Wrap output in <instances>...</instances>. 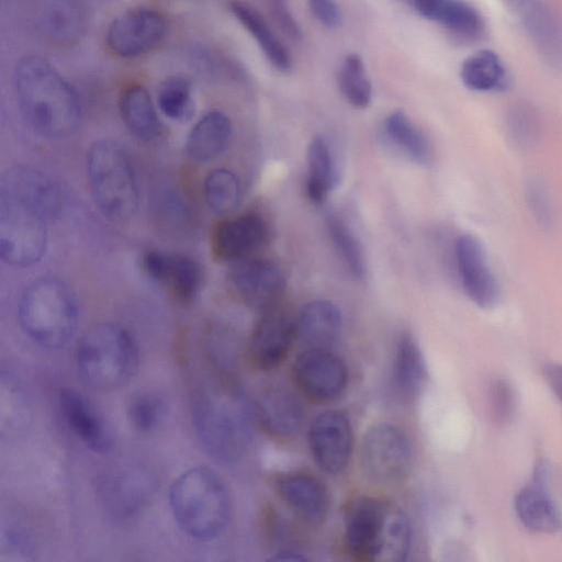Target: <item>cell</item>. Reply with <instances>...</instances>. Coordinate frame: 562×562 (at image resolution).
<instances>
[{"label":"cell","mask_w":562,"mask_h":562,"mask_svg":"<svg viewBox=\"0 0 562 562\" xmlns=\"http://www.w3.org/2000/svg\"><path fill=\"white\" fill-rule=\"evenodd\" d=\"M14 90L29 124L41 135H70L80 121V102L72 86L44 57H22L14 69Z\"/></svg>","instance_id":"1"},{"label":"cell","mask_w":562,"mask_h":562,"mask_svg":"<svg viewBox=\"0 0 562 562\" xmlns=\"http://www.w3.org/2000/svg\"><path fill=\"white\" fill-rule=\"evenodd\" d=\"M411 539L406 515L387 501L357 497L345 512L346 544L360 561H404L409 552Z\"/></svg>","instance_id":"2"},{"label":"cell","mask_w":562,"mask_h":562,"mask_svg":"<svg viewBox=\"0 0 562 562\" xmlns=\"http://www.w3.org/2000/svg\"><path fill=\"white\" fill-rule=\"evenodd\" d=\"M192 416L206 451L217 460L235 461L246 452L251 426L241 394L227 383H206L194 394Z\"/></svg>","instance_id":"3"},{"label":"cell","mask_w":562,"mask_h":562,"mask_svg":"<svg viewBox=\"0 0 562 562\" xmlns=\"http://www.w3.org/2000/svg\"><path fill=\"white\" fill-rule=\"evenodd\" d=\"M169 501L179 527L199 540L221 535L231 518L228 490L217 473L205 467L182 473L170 488Z\"/></svg>","instance_id":"4"},{"label":"cell","mask_w":562,"mask_h":562,"mask_svg":"<svg viewBox=\"0 0 562 562\" xmlns=\"http://www.w3.org/2000/svg\"><path fill=\"white\" fill-rule=\"evenodd\" d=\"M76 364L80 379L91 389L115 390L126 384L137 369V345L124 327L99 323L80 337Z\"/></svg>","instance_id":"5"},{"label":"cell","mask_w":562,"mask_h":562,"mask_svg":"<svg viewBox=\"0 0 562 562\" xmlns=\"http://www.w3.org/2000/svg\"><path fill=\"white\" fill-rule=\"evenodd\" d=\"M18 318L25 335L35 344L47 349L61 348L77 328L76 296L56 278L37 279L23 291Z\"/></svg>","instance_id":"6"},{"label":"cell","mask_w":562,"mask_h":562,"mask_svg":"<svg viewBox=\"0 0 562 562\" xmlns=\"http://www.w3.org/2000/svg\"><path fill=\"white\" fill-rule=\"evenodd\" d=\"M87 175L93 200L109 218L131 217L138 205V188L127 153L115 142L98 140L87 153Z\"/></svg>","instance_id":"7"},{"label":"cell","mask_w":562,"mask_h":562,"mask_svg":"<svg viewBox=\"0 0 562 562\" xmlns=\"http://www.w3.org/2000/svg\"><path fill=\"white\" fill-rule=\"evenodd\" d=\"M52 216L41 206L0 193V255L18 267L37 262L47 244V221Z\"/></svg>","instance_id":"8"},{"label":"cell","mask_w":562,"mask_h":562,"mask_svg":"<svg viewBox=\"0 0 562 562\" xmlns=\"http://www.w3.org/2000/svg\"><path fill=\"white\" fill-rule=\"evenodd\" d=\"M413 461L411 442L397 426L380 423L371 426L362 439L361 463L364 473L380 484L404 480Z\"/></svg>","instance_id":"9"},{"label":"cell","mask_w":562,"mask_h":562,"mask_svg":"<svg viewBox=\"0 0 562 562\" xmlns=\"http://www.w3.org/2000/svg\"><path fill=\"white\" fill-rule=\"evenodd\" d=\"M168 22L165 15L150 8L127 10L110 23L105 43L111 53L121 58L143 56L165 40Z\"/></svg>","instance_id":"10"},{"label":"cell","mask_w":562,"mask_h":562,"mask_svg":"<svg viewBox=\"0 0 562 562\" xmlns=\"http://www.w3.org/2000/svg\"><path fill=\"white\" fill-rule=\"evenodd\" d=\"M293 374L299 389L316 402L336 400L348 384L344 361L324 348H307L299 355L293 366Z\"/></svg>","instance_id":"11"},{"label":"cell","mask_w":562,"mask_h":562,"mask_svg":"<svg viewBox=\"0 0 562 562\" xmlns=\"http://www.w3.org/2000/svg\"><path fill=\"white\" fill-rule=\"evenodd\" d=\"M308 447L324 472L339 474L348 467L353 449V432L347 415L328 411L318 415L308 429Z\"/></svg>","instance_id":"12"},{"label":"cell","mask_w":562,"mask_h":562,"mask_svg":"<svg viewBox=\"0 0 562 562\" xmlns=\"http://www.w3.org/2000/svg\"><path fill=\"white\" fill-rule=\"evenodd\" d=\"M454 257L468 297L481 308L493 307L499 299V285L482 243L471 234L460 235L454 244Z\"/></svg>","instance_id":"13"},{"label":"cell","mask_w":562,"mask_h":562,"mask_svg":"<svg viewBox=\"0 0 562 562\" xmlns=\"http://www.w3.org/2000/svg\"><path fill=\"white\" fill-rule=\"evenodd\" d=\"M229 281L241 301L263 312L274 307L285 286L282 270L271 261L258 259L237 261Z\"/></svg>","instance_id":"14"},{"label":"cell","mask_w":562,"mask_h":562,"mask_svg":"<svg viewBox=\"0 0 562 562\" xmlns=\"http://www.w3.org/2000/svg\"><path fill=\"white\" fill-rule=\"evenodd\" d=\"M143 268L151 280L181 303L191 302L202 284L201 267L183 254L148 251L143 257Z\"/></svg>","instance_id":"15"},{"label":"cell","mask_w":562,"mask_h":562,"mask_svg":"<svg viewBox=\"0 0 562 562\" xmlns=\"http://www.w3.org/2000/svg\"><path fill=\"white\" fill-rule=\"evenodd\" d=\"M268 227L257 213H246L220 222L212 234L213 255L224 261H239L266 241Z\"/></svg>","instance_id":"16"},{"label":"cell","mask_w":562,"mask_h":562,"mask_svg":"<svg viewBox=\"0 0 562 562\" xmlns=\"http://www.w3.org/2000/svg\"><path fill=\"white\" fill-rule=\"evenodd\" d=\"M295 336V322L286 313L266 311L249 341L250 360L262 370L274 369L286 358Z\"/></svg>","instance_id":"17"},{"label":"cell","mask_w":562,"mask_h":562,"mask_svg":"<svg viewBox=\"0 0 562 562\" xmlns=\"http://www.w3.org/2000/svg\"><path fill=\"white\" fill-rule=\"evenodd\" d=\"M547 465L539 462L531 481L515 497V512L527 528L546 533L561 529L562 518L547 487Z\"/></svg>","instance_id":"18"},{"label":"cell","mask_w":562,"mask_h":562,"mask_svg":"<svg viewBox=\"0 0 562 562\" xmlns=\"http://www.w3.org/2000/svg\"><path fill=\"white\" fill-rule=\"evenodd\" d=\"M61 415L75 436L95 452L112 447V434L102 415L80 392L63 389L58 395Z\"/></svg>","instance_id":"19"},{"label":"cell","mask_w":562,"mask_h":562,"mask_svg":"<svg viewBox=\"0 0 562 562\" xmlns=\"http://www.w3.org/2000/svg\"><path fill=\"white\" fill-rule=\"evenodd\" d=\"M280 498L299 517L314 525L322 524L329 512V496L324 484L304 472H288L276 480Z\"/></svg>","instance_id":"20"},{"label":"cell","mask_w":562,"mask_h":562,"mask_svg":"<svg viewBox=\"0 0 562 562\" xmlns=\"http://www.w3.org/2000/svg\"><path fill=\"white\" fill-rule=\"evenodd\" d=\"M522 27L544 63L562 69V24L542 0H519Z\"/></svg>","instance_id":"21"},{"label":"cell","mask_w":562,"mask_h":562,"mask_svg":"<svg viewBox=\"0 0 562 562\" xmlns=\"http://www.w3.org/2000/svg\"><path fill=\"white\" fill-rule=\"evenodd\" d=\"M295 326L296 337L307 348L328 349L340 335L342 317L331 301L313 300L303 306Z\"/></svg>","instance_id":"22"},{"label":"cell","mask_w":562,"mask_h":562,"mask_svg":"<svg viewBox=\"0 0 562 562\" xmlns=\"http://www.w3.org/2000/svg\"><path fill=\"white\" fill-rule=\"evenodd\" d=\"M257 416L268 432L286 438L299 431L304 412L301 402L291 391L273 386L260 396Z\"/></svg>","instance_id":"23"},{"label":"cell","mask_w":562,"mask_h":562,"mask_svg":"<svg viewBox=\"0 0 562 562\" xmlns=\"http://www.w3.org/2000/svg\"><path fill=\"white\" fill-rule=\"evenodd\" d=\"M460 79L474 92H501L510 86V72L494 49L481 48L470 54L461 64Z\"/></svg>","instance_id":"24"},{"label":"cell","mask_w":562,"mask_h":562,"mask_svg":"<svg viewBox=\"0 0 562 562\" xmlns=\"http://www.w3.org/2000/svg\"><path fill=\"white\" fill-rule=\"evenodd\" d=\"M231 134L229 117L222 111H210L190 131L186 143L187 153L195 161H210L225 150Z\"/></svg>","instance_id":"25"},{"label":"cell","mask_w":562,"mask_h":562,"mask_svg":"<svg viewBox=\"0 0 562 562\" xmlns=\"http://www.w3.org/2000/svg\"><path fill=\"white\" fill-rule=\"evenodd\" d=\"M229 10L256 41L269 63L279 71H289L292 67L291 55L265 18L255 8L241 1H232Z\"/></svg>","instance_id":"26"},{"label":"cell","mask_w":562,"mask_h":562,"mask_svg":"<svg viewBox=\"0 0 562 562\" xmlns=\"http://www.w3.org/2000/svg\"><path fill=\"white\" fill-rule=\"evenodd\" d=\"M120 113L127 130L138 139L151 140L160 133V122L150 94L138 85L126 88L120 97Z\"/></svg>","instance_id":"27"},{"label":"cell","mask_w":562,"mask_h":562,"mask_svg":"<svg viewBox=\"0 0 562 562\" xmlns=\"http://www.w3.org/2000/svg\"><path fill=\"white\" fill-rule=\"evenodd\" d=\"M393 378L398 392L406 397L416 396L426 382V363L416 340L409 333L402 334L397 340Z\"/></svg>","instance_id":"28"},{"label":"cell","mask_w":562,"mask_h":562,"mask_svg":"<svg viewBox=\"0 0 562 562\" xmlns=\"http://www.w3.org/2000/svg\"><path fill=\"white\" fill-rule=\"evenodd\" d=\"M306 195L314 204H323L337 183V170L331 151L321 136L311 139L307 151Z\"/></svg>","instance_id":"29"},{"label":"cell","mask_w":562,"mask_h":562,"mask_svg":"<svg viewBox=\"0 0 562 562\" xmlns=\"http://www.w3.org/2000/svg\"><path fill=\"white\" fill-rule=\"evenodd\" d=\"M86 19L81 0H47L42 15L48 36L61 44L74 43L81 36Z\"/></svg>","instance_id":"30"},{"label":"cell","mask_w":562,"mask_h":562,"mask_svg":"<svg viewBox=\"0 0 562 562\" xmlns=\"http://www.w3.org/2000/svg\"><path fill=\"white\" fill-rule=\"evenodd\" d=\"M389 138L407 157L419 165H428L432 159V148L425 133L403 112L394 111L384 121Z\"/></svg>","instance_id":"31"},{"label":"cell","mask_w":562,"mask_h":562,"mask_svg":"<svg viewBox=\"0 0 562 562\" xmlns=\"http://www.w3.org/2000/svg\"><path fill=\"white\" fill-rule=\"evenodd\" d=\"M326 225L331 244L349 273L356 279H363L367 274V260L360 239L337 214H328Z\"/></svg>","instance_id":"32"},{"label":"cell","mask_w":562,"mask_h":562,"mask_svg":"<svg viewBox=\"0 0 562 562\" xmlns=\"http://www.w3.org/2000/svg\"><path fill=\"white\" fill-rule=\"evenodd\" d=\"M337 82L345 100L357 109H366L372 100V85L361 57L347 55L338 70Z\"/></svg>","instance_id":"33"},{"label":"cell","mask_w":562,"mask_h":562,"mask_svg":"<svg viewBox=\"0 0 562 562\" xmlns=\"http://www.w3.org/2000/svg\"><path fill=\"white\" fill-rule=\"evenodd\" d=\"M204 196L209 207L216 214L232 212L239 202L240 186L237 176L227 169H215L204 181Z\"/></svg>","instance_id":"34"},{"label":"cell","mask_w":562,"mask_h":562,"mask_svg":"<svg viewBox=\"0 0 562 562\" xmlns=\"http://www.w3.org/2000/svg\"><path fill=\"white\" fill-rule=\"evenodd\" d=\"M160 111L171 120L183 121L193 113L192 89L190 81L181 76L165 79L157 92Z\"/></svg>","instance_id":"35"},{"label":"cell","mask_w":562,"mask_h":562,"mask_svg":"<svg viewBox=\"0 0 562 562\" xmlns=\"http://www.w3.org/2000/svg\"><path fill=\"white\" fill-rule=\"evenodd\" d=\"M165 414V405L155 394L143 392L134 395L127 406V416L132 426L139 432L155 430Z\"/></svg>","instance_id":"36"},{"label":"cell","mask_w":562,"mask_h":562,"mask_svg":"<svg viewBox=\"0 0 562 562\" xmlns=\"http://www.w3.org/2000/svg\"><path fill=\"white\" fill-rule=\"evenodd\" d=\"M505 121L508 135L517 145L527 146L538 136L539 117L535 109L526 102L512 104Z\"/></svg>","instance_id":"37"},{"label":"cell","mask_w":562,"mask_h":562,"mask_svg":"<svg viewBox=\"0 0 562 562\" xmlns=\"http://www.w3.org/2000/svg\"><path fill=\"white\" fill-rule=\"evenodd\" d=\"M137 476L126 475L109 483V503L120 514L137 509L145 496V488Z\"/></svg>","instance_id":"38"},{"label":"cell","mask_w":562,"mask_h":562,"mask_svg":"<svg viewBox=\"0 0 562 562\" xmlns=\"http://www.w3.org/2000/svg\"><path fill=\"white\" fill-rule=\"evenodd\" d=\"M490 406L493 419L498 424L509 423L516 413L517 400L512 384L504 378L494 380L490 386Z\"/></svg>","instance_id":"39"},{"label":"cell","mask_w":562,"mask_h":562,"mask_svg":"<svg viewBox=\"0 0 562 562\" xmlns=\"http://www.w3.org/2000/svg\"><path fill=\"white\" fill-rule=\"evenodd\" d=\"M269 13L278 29L289 40L299 42L302 38V30L290 10L288 0H266Z\"/></svg>","instance_id":"40"},{"label":"cell","mask_w":562,"mask_h":562,"mask_svg":"<svg viewBox=\"0 0 562 562\" xmlns=\"http://www.w3.org/2000/svg\"><path fill=\"white\" fill-rule=\"evenodd\" d=\"M307 3L314 18L326 27L333 29L341 23V11L335 0H307Z\"/></svg>","instance_id":"41"},{"label":"cell","mask_w":562,"mask_h":562,"mask_svg":"<svg viewBox=\"0 0 562 562\" xmlns=\"http://www.w3.org/2000/svg\"><path fill=\"white\" fill-rule=\"evenodd\" d=\"M527 200L537 221L541 224H549L551 220V207L543 190L538 182H531L527 188Z\"/></svg>","instance_id":"42"},{"label":"cell","mask_w":562,"mask_h":562,"mask_svg":"<svg viewBox=\"0 0 562 562\" xmlns=\"http://www.w3.org/2000/svg\"><path fill=\"white\" fill-rule=\"evenodd\" d=\"M543 375L551 391L562 402V364H546L543 367Z\"/></svg>","instance_id":"43"},{"label":"cell","mask_w":562,"mask_h":562,"mask_svg":"<svg viewBox=\"0 0 562 562\" xmlns=\"http://www.w3.org/2000/svg\"><path fill=\"white\" fill-rule=\"evenodd\" d=\"M270 560L272 561H290V562H302L307 561L303 554L293 551H282L274 554Z\"/></svg>","instance_id":"44"}]
</instances>
